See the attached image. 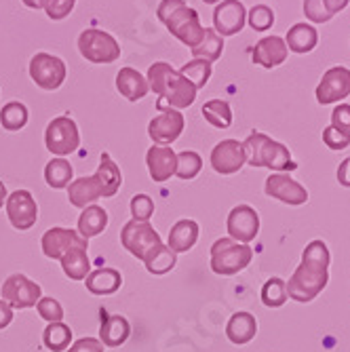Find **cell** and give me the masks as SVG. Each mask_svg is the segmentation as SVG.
<instances>
[{"label":"cell","mask_w":350,"mask_h":352,"mask_svg":"<svg viewBox=\"0 0 350 352\" xmlns=\"http://www.w3.org/2000/svg\"><path fill=\"white\" fill-rule=\"evenodd\" d=\"M329 280V249L323 241H310L302 253V264L285 283L287 298L296 302H312Z\"/></svg>","instance_id":"1"},{"label":"cell","mask_w":350,"mask_h":352,"mask_svg":"<svg viewBox=\"0 0 350 352\" xmlns=\"http://www.w3.org/2000/svg\"><path fill=\"white\" fill-rule=\"evenodd\" d=\"M146 80H148V87L158 95V102H156L158 112L165 108V104L173 110H184L188 106H193L197 100L195 85L188 78H184L165 61L152 63Z\"/></svg>","instance_id":"2"},{"label":"cell","mask_w":350,"mask_h":352,"mask_svg":"<svg viewBox=\"0 0 350 352\" xmlns=\"http://www.w3.org/2000/svg\"><path fill=\"white\" fill-rule=\"evenodd\" d=\"M156 15L167 25L171 34L190 49H195L205 36V28L201 25L199 13L190 9L186 0H161Z\"/></svg>","instance_id":"3"},{"label":"cell","mask_w":350,"mask_h":352,"mask_svg":"<svg viewBox=\"0 0 350 352\" xmlns=\"http://www.w3.org/2000/svg\"><path fill=\"white\" fill-rule=\"evenodd\" d=\"M241 146L245 152V161L251 167H266V169H272L276 173L294 171L298 167L294 163L289 150L285 148L281 142H274L272 138H268L266 133L253 131Z\"/></svg>","instance_id":"4"},{"label":"cell","mask_w":350,"mask_h":352,"mask_svg":"<svg viewBox=\"0 0 350 352\" xmlns=\"http://www.w3.org/2000/svg\"><path fill=\"white\" fill-rule=\"evenodd\" d=\"M253 260L249 245L237 243L230 236L217 239L211 245V270L219 276H232L245 270Z\"/></svg>","instance_id":"5"},{"label":"cell","mask_w":350,"mask_h":352,"mask_svg":"<svg viewBox=\"0 0 350 352\" xmlns=\"http://www.w3.org/2000/svg\"><path fill=\"white\" fill-rule=\"evenodd\" d=\"M78 51L91 63H112L120 57L116 38L98 28H89L78 36Z\"/></svg>","instance_id":"6"},{"label":"cell","mask_w":350,"mask_h":352,"mask_svg":"<svg viewBox=\"0 0 350 352\" xmlns=\"http://www.w3.org/2000/svg\"><path fill=\"white\" fill-rule=\"evenodd\" d=\"M120 243L131 255H135L140 262H144L158 245H163V239L152 228L150 221L131 219V221H127L120 230Z\"/></svg>","instance_id":"7"},{"label":"cell","mask_w":350,"mask_h":352,"mask_svg":"<svg viewBox=\"0 0 350 352\" xmlns=\"http://www.w3.org/2000/svg\"><path fill=\"white\" fill-rule=\"evenodd\" d=\"M45 146L55 158H63L78 150L80 146V133L78 126L70 116H57L47 124L45 131Z\"/></svg>","instance_id":"8"},{"label":"cell","mask_w":350,"mask_h":352,"mask_svg":"<svg viewBox=\"0 0 350 352\" xmlns=\"http://www.w3.org/2000/svg\"><path fill=\"white\" fill-rule=\"evenodd\" d=\"M43 298V289L41 285L30 280L25 274H11L3 287H0V300H5L13 310H25V308H32L36 306L39 300Z\"/></svg>","instance_id":"9"},{"label":"cell","mask_w":350,"mask_h":352,"mask_svg":"<svg viewBox=\"0 0 350 352\" xmlns=\"http://www.w3.org/2000/svg\"><path fill=\"white\" fill-rule=\"evenodd\" d=\"M30 78L45 91H55L66 80V63L51 53H36L30 61Z\"/></svg>","instance_id":"10"},{"label":"cell","mask_w":350,"mask_h":352,"mask_svg":"<svg viewBox=\"0 0 350 352\" xmlns=\"http://www.w3.org/2000/svg\"><path fill=\"white\" fill-rule=\"evenodd\" d=\"M7 217L15 230H30L39 219V205L30 190H15L5 203Z\"/></svg>","instance_id":"11"},{"label":"cell","mask_w":350,"mask_h":352,"mask_svg":"<svg viewBox=\"0 0 350 352\" xmlns=\"http://www.w3.org/2000/svg\"><path fill=\"white\" fill-rule=\"evenodd\" d=\"M41 247H43V253L47 255L49 260H61L63 255L72 249H78V247H89V241L83 239L78 234V230H70V228H61V226H55V228H49L45 234H43V241H41Z\"/></svg>","instance_id":"12"},{"label":"cell","mask_w":350,"mask_h":352,"mask_svg":"<svg viewBox=\"0 0 350 352\" xmlns=\"http://www.w3.org/2000/svg\"><path fill=\"white\" fill-rule=\"evenodd\" d=\"M184 114L173 108H163L161 114L154 116L148 124V135L156 146H169L173 144L184 131Z\"/></svg>","instance_id":"13"},{"label":"cell","mask_w":350,"mask_h":352,"mask_svg":"<svg viewBox=\"0 0 350 352\" xmlns=\"http://www.w3.org/2000/svg\"><path fill=\"white\" fill-rule=\"evenodd\" d=\"M226 228L232 241L237 243H251L260 232V215L249 205H237L226 219Z\"/></svg>","instance_id":"14"},{"label":"cell","mask_w":350,"mask_h":352,"mask_svg":"<svg viewBox=\"0 0 350 352\" xmlns=\"http://www.w3.org/2000/svg\"><path fill=\"white\" fill-rule=\"evenodd\" d=\"M266 197L276 199L285 205H304L308 201V190L296 182L289 173H272L266 179Z\"/></svg>","instance_id":"15"},{"label":"cell","mask_w":350,"mask_h":352,"mask_svg":"<svg viewBox=\"0 0 350 352\" xmlns=\"http://www.w3.org/2000/svg\"><path fill=\"white\" fill-rule=\"evenodd\" d=\"M350 95V70L344 66H336L329 68L319 87H316V102L327 106V104H336Z\"/></svg>","instance_id":"16"},{"label":"cell","mask_w":350,"mask_h":352,"mask_svg":"<svg viewBox=\"0 0 350 352\" xmlns=\"http://www.w3.org/2000/svg\"><path fill=\"white\" fill-rule=\"evenodd\" d=\"M245 152L241 142L237 140H221L219 144H215V148L211 150V167L215 173L219 175H232L239 173L245 165Z\"/></svg>","instance_id":"17"},{"label":"cell","mask_w":350,"mask_h":352,"mask_svg":"<svg viewBox=\"0 0 350 352\" xmlns=\"http://www.w3.org/2000/svg\"><path fill=\"white\" fill-rule=\"evenodd\" d=\"M247 21V11L241 0H221L213 11V25L219 36H234Z\"/></svg>","instance_id":"18"},{"label":"cell","mask_w":350,"mask_h":352,"mask_svg":"<svg viewBox=\"0 0 350 352\" xmlns=\"http://www.w3.org/2000/svg\"><path fill=\"white\" fill-rule=\"evenodd\" d=\"M146 165L150 171V177L158 184H163L175 175L177 167V154L173 152L171 146H152L146 152Z\"/></svg>","instance_id":"19"},{"label":"cell","mask_w":350,"mask_h":352,"mask_svg":"<svg viewBox=\"0 0 350 352\" xmlns=\"http://www.w3.org/2000/svg\"><path fill=\"white\" fill-rule=\"evenodd\" d=\"M104 199L102 184L95 175H85L78 179H72L68 186V201L76 209H85L89 205H95V201Z\"/></svg>","instance_id":"20"},{"label":"cell","mask_w":350,"mask_h":352,"mask_svg":"<svg viewBox=\"0 0 350 352\" xmlns=\"http://www.w3.org/2000/svg\"><path fill=\"white\" fill-rule=\"evenodd\" d=\"M251 57L256 63L264 68H276L287 59V45L278 36H266L262 38L251 51Z\"/></svg>","instance_id":"21"},{"label":"cell","mask_w":350,"mask_h":352,"mask_svg":"<svg viewBox=\"0 0 350 352\" xmlns=\"http://www.w3.org/2000/svg\"><path fill=\"white\" fill-rule=\"evenodd\" d=\"M131 336V325L122 314H104L100 327V342L104 348H118Z\"/></svg>","instance_id":"22"},{"label":"cell","mask_w":350,"mask_h":352,"mask_svg":"<svg viewBox=\"0 0 350 352\" xmlns=\"http://www.w3.org/2000/svg\"><path fill=\"white\" fill-rule=\"evenodd\" d=\"M199 241V223L195 219H179L169 230V243L167 247L177 253H188Z\"/></svg>","instance_id":"23"},{"label":"cell","mask_w":350,"mask_h":352,"mask_svg":"<svg viewBox=\"0 0 350 352\" xmlns=\"http://www.w3.org/2000/svg\"><path fill=\"white\" fill-rule=\"evenodd\" d=\"M85 285L93 296H112L120 289L122 276L116 268H98L87 274Z\"/></svg>","instance_id":"24"},{"label":"cell","mask_w":350,"mask_h":352,"mask_svg":"<svg viewBox=\"0 0 350 352\" xmlns=\"http://www.w3.org/2000/svg\"><path fill=\"white\" fill-rule=\"evenodd\" d=\"M116 89L120 95H124L129 102H140L144 100L150 87H148V80L135 70V68H122L118 74H116Z\"/></svg>","instance_id":"25"},{"label":"cell","mask_w":350,"mask_h":352,"mask_svg":"<svg viewBox=\"0 0 350 352\" xmlns=\"http://www.w3.org/2000/svg\"><path fill=\"white\" fill-rule=\"evenodd\" d=\"M258 333V321L256 316L249 314V312H237L230 316V321L226 325V338L232 342V344H247L256 338Z\"/></svg>","instance_id":"26"},{"label":"cell","mask_w":350,"mask_h":352,"mask_svg":"<svg viewBox=\"0 0 350 352\" xmlns=\"http://www.w3.org/2000/svg\"><path fill=\"white\" fill-rule=\"evenodd\" d=\"M108 226V211L100 205H89L83 209L78 217V234L83 239H93L106 230Z\"/></svg>","instance_id":"27"},{"label":"cell","mask_w":350,"mask_h":352,"mask_svg":"<svg viewBox=\"0 0 350 352\" xmlns=\"http://www.w3.org/2000/svg\"><path fill=\"white\" fill-rule=\"evenodd\" d=\"M95 177H98L102 184L104 199L116 197V192L120 190V184H122V175H120L118 165L112 161V156L108 152H104L100 156V167H98V171H95Z\"/></svg>","instance_id":"28"},{"label":"cell","mask_w":350,"mask_h":352,"mask_svg":"<svg viewBox=\"0 0 350 352\" xmlns=\"http://www.w3.org/2000/svg\"><path fill=\"white\" fill-rule=\"evenodd\" d=\"M59 262H61L63 274H66L68 278H72V280H85L87 274L91 272V260H89L85 247L68 251Z\"/></svg>","instance_id":"29"},{"label":"cell","mask_w":350,"mask_h":352,"mask_svg":"<svg viewBox=\"0 0 350 352\" xmlns=\"http://www.w3.org/2000/svg\"><path fill=\"white\" fill-rule=\"evenodd\" d=\"M316 41H319V34L310 23H296L294 28H289L285 45L294 53H310L316 47Z\"/></svg>","instance_id":"30"},{"label":"cell","mask_w":350,"mask_h":352,"mask_svg":"<svg viewBox=\"0 0 350 352\" xmlns=\"http://www.w3.org/2000/svg\"><path fill=\"white\" fill-rule=\"evenodd\" d=\"M175 264H177V255L167 245H158L144 260L146 270L154 276H163V274L171 272L175 268Z\"/></svg>","instance_id":"31"},{"label":"cell","mask_w":350,"mask_h":352,"mask_svg":"<svg viewBox=\"0 0 350 352\" xmlns=\"http://www.w3.org/2000/svg\"><path fill=\"white\" fill-rule=\"evenodd\" d=\"M72 177H74V169L66 158H51L45 167V182L55 190L68 188Z\"/></svg>","instance_id":"32"},{"label":"cell","mask_w":350,"mask_h":352,"mask_svg":"<svg viewBox=\"0 0 350 352\" xmlns=\"http://www.w3.org/2000/svg\"><path fill=\"white\" fill-rule=\"evenodd\" d=\"M201 112H203V118L211 126H215V129H228V126L232 124V108L224 100H209V102H205Z\"/></svg>","instance_id":"33"},{"label":"cell","mask_w":350,"mask_h":352,"mask_svg":"<svg viewBox=\"0 0 350 352\" xmlns=\"http://www.w3.org/2000/svg\"><path fill=\"white\" fill-rule=\"evenodd\" d=\"M43 344L51 352H63L72 346V329L66 323H49L43 331Z\"/></svg>","instance_id":"34"},{"label":"cell","mask_w":350,"mask_h":352,"mask_svg":"<svg viewBox=\"0 0 350 352\" xmlns=\"http://www.w3.org/2000/svg\"><path fill=\"white\" fill-rule=\"evenodd\" d=\"M221 51H224V38H221L215 30L211 28H205V36L203 41L193 49V55L195 59H205V61H215L219 59Z\"/></svg>","instance_id":"35"},{"label":"cell","mask_w":350,"mask_h":352,"mask_svg":"<svg viewBox=\"0 0 350 352\" xmlns=\"http://www.w3.org/2000/svg\"><path fill=\"white\" fill-rule=\"evenodd\" d=\"M28 108L21 102H9L0 110V124L5 126L7 131H19L28 124Z\"/></svg>","instance_id":"36"},{"label":"cell","mask_w":350,"mask_h":352,"mask_svg":"<svg viewBox=\"0 0 350 352\" xmlns=\"http://www.w3.org/2000/svg\"><path fill=\"white\" fill-rule=\"evenodd\" d=\"M179 74H182L184 78H188L190 82L195 85V89L199 91V89H203V87L209 82V78H211V63L205 61V59H193V61L184 63L182 70H179Z\"/></svg>","instance_id":"37"},{"label":"cell","mask_w":350,"mask_h":352,"mask_svg":"<svg viewBox=\"0 0 350 352\" xmlns=\"http://www.w3.org/2000/svg\"><path fill=\"white\" fill-rule=\"evenodd\" d=\"M203 169V158L199 152L195 150H184L177 154V167H175V175L179 179H195Z\"/></svg>","instance_id":"38"},{"label":"cell","mask_w":350,"mask_h":352,"mask_svg":"<svg viewBox=\"0 0 350 352\" xmlns=\"http://www.w3.org/2000/svg\"><path fill=\"white\" fill-rule=\"evenodd\" d=\"M262 302L268 308H281L285 302H287V287H285L283 278L272 276L270 280L264 283V287H262Z\"/></svg>","instance_id":"39"},{"label":"cell","mask_w":350,"mask_h":352,"mask_svg":"<svg viewBox=\"0 0 350 352\" xmlns=\"http://www.w3.org/2000/svg\"><path fill=\"white\" fill-rule=\"evenodd\" d=\"M36 310L47 323H63V316H66L63 314V306L55 298H41Z\"/></svg>","instance_id":"40"},{"label":"cell","mask_w":350,"mask_h":352,"mask_svg":"<svg viewBox=\"0 0 350 352\" xmlns=\"http://www.w3.org/2000/svg\"><path fill=\"white\" fill-rule=\"evenodd\" d=\"M274 23V13L270 7L266 5H256L251 11H249V25L258 32H264L268 28H272Z\"/></svg>","instance_id":"41"},{"label":"cell","mask_w":350,"mask_h":352,"mask_svg":"<svg viewBox=\"0 0 350 352\" xmlns=\"http://www.w3.org/2000/svg\"><path fill=\"white\" fill-rule=\"evenodd\" d=\"M129 209L135 221H150V217L154 215V201L148 195H135Z\"/></svg>","instance_id":"42"},{"label":"cell","mask_w":350,"mask_h":352,"mask_svg":"<svg viewBox=\"0 0 350 352\" xmlns=\"http://www.w3.org/2000/svg\"><path fill=\"white\" fill-rule=\"evenodd\" d=\"M76 0H43V9L49 19H63L72 13Z\"/></svg>","instance_id":"43"},{"label":"cell","mask_w":350,"mask_h":352,"mask_svg":"<svg viewBox=\"0 0 350 352\" xmlns=\"http://www.w3.org/2000/svg\"><path fill=\"white\" fill-rule=\"evenodd\" d=\"M331 126L338 133L350 140V106L348 104H340L331 112Z\"/></svg>","instance_id":"44"},{"label":"cell","mask_w":350,"mask_h":352,"mask_svg":"<svg viewBox=\"0 0 350 352\" xmlns=\"http://www.w3.org/2000/svg\"><path fill=\"white\" fill-rule=\"evenodd\" d=\"M304 15L314 23H325L331 19L323 7V0H304Z\"/></svg>","instance_id":"45"},{"label":"cell","mask_w":350,"mask_h":352,"mask_svg":"<svg viewBox=\"0 0 350 352\" xmlns=\"http://www.w3.org/2000/svg\"><path fill=\"white\" fill-rule=\"evenodd\" d=\"M66 352H104V344L98 338H80Z\"/></svg>","instance_id":"46"},{"label":"cell","mask_w":350,"mask_h":352,"mask_svg":"<svg viewBox=\"0 0 350 352\" xmlns=\"http://www.w3.org/2000/svg\"><path fill=\"white\" fill-rule=\"evenodd\" d=\"M323 142L331 148V150H344L348 144H350V140L348 138H344L342 133H338L333 126H327V129L323 131Z\"/></svg>","instance_id":"47"},{"label":"cell","mask_w":350,"mask_h":352,"mask_svg":"<svg viewBox=\"0 0 350 352\" xmlns=\"http://www.w3.org/2000/svg\"><path fill=\"white\" fill-rule=\"evenodd\" d=\"M11 321H13V308L5 300H0V331L9 327Z\"/></svg>","instance_id":"48"},{"label":"cell","mask_w":350,"mask_h":352,"mask_svg":"<svg viewBox=\"0 0 350 352\" xmlns=\"http://www.w3.org/2000/svg\"><path fill=\"white\" fill-rule=\"evenodd\" d=\"M338 182H340L342 186L350 188V156L344 158L342 165H340V169H338Z\"/></svg>","instance_id":"49"},{"label":"cell","mask_w":350,"mask_h":352,"mask_svg":"<svg viewBox=\"0 0 350 352\" xmlns=\"http://www.w3.org/2000/svg\"><path fill=\"white\" fill-rule=\"evenodd\" d=\"M346 5H348V0H323V7L329 13V17H333L336 13L346 9Z\"/></svg>","instance_id":"50"},{"label":"cell","mask_w":350,"mask_h":352,"mask_svg":"<svg viewBox=\"0 0 350 352\" xmlns=\"http://www.w3.org/2000/svg\"><path fill=\"white\" fill-rule=\"evenodd\" d=\"M7 197H9V192H7V186L0 182V209H3V205L7 203Z\"/></svg>","instance_id":"51"},{"label":"cell","mask_w":350,"mask_h":352,"mask_svg":"<svg viewBox=\"0 0 350 352\" xmlns=\"http://www.w3.org/2000/svg\"><path fill=\"white\" fill-rule=\"evenodd\" d=\"M21 3L30 9H43V0H21Z\"/></svg>","instance_id":"52"},{"label":"cell","mask_w":350,"mask_h":352,"mask_svg":"<svg viewBox=\"0 0 350 352\" xmlns=\"http://www.w3.org/2000/svg\"><path fill=\"white\" fill-rule=\"evenodd\" d=\"M205 5H215V3H221V0H203Z\"/></svg>","instance_id":"53"}]
</instances>
